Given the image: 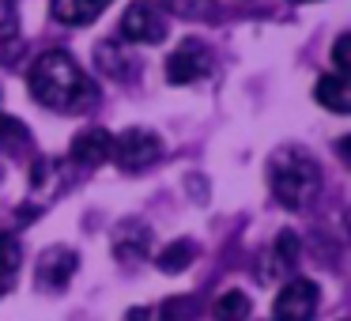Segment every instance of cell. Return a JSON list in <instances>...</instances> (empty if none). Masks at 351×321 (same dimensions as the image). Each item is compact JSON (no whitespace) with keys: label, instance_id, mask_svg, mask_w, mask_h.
Returning <instances> with one entry per match:
<instances>
[{"label":"cell","instance_id":"cell-12","mask_svg":"<svg viewBox=\"0 0 351 321\" xmlns=\"http://www.w3.org/2000/svg\"><path fill=\"white\" fill-rule=\"evenodd\" d=\"M144 4H152L155 12H170L178 19H212L215 16L212 0H144Z\"/></svg>","mask_w":351,"mask_h":321},{"label":"cell","instance_id":"cell-3","mask_svg":"<svg viewBox=\"0 0 351 321\" xmlns=\"http://www.w3.org/2000/svg\"><path fill=\"white\" fill-rule=\"evenodd\" d=\"M110 155L117 159L121 170H144L162 155V144H159V136L147 132V129H129V132H121V136H114V152Z\"/></svg>","mask_w":351,"mask_h":321},{"label":"cell","instance_id":"cell-8","mask_svg":"<svg viewBox=\"0 0 351 321\" xmlns=\"http://www.w3.org/2000/svg\"><path fill=\"white\" fill-rule=\"evenodd\" d=\"M114 0H49V12H53L57 23L64 27H87L110 8Z\"/></svg>","mask_w":351,"mask_h":321},{"label":"cell","instance_id":"cell-11","mask_svg":"<svg viewBox=\"0 0 351 321\" xmlns=\"http://www.w3.org/2000/svg\"><path fill=\"white\" fill-rule=\"evenodd\" d=\"M19 265H23V250H19L16 235H0V298L16 291Z\"/></svg>","mask_w":351,"mask_h":321},{"label":"cell","instance_id":"cell-16","mask_svg":"<svg viewBox=\"0 0 351 321\" xmlns=\"http://www.w3.org/2000/svg\"><path fill=\"white\" fill-rule=\"evenodd\" d=\"M295 257H298V238L291 235V230H280L276 250H272V261H276V265H291Z\"/></svg>","mask_w":351,"mask_h":321},{"label":"cell","instance_id":"cell-5","mask_svg":"<svg viewBox=\"0 0 351 321\" xmlns=\"http://www.w3.org/2000/svg\"><path fill=\"white\" fill-rule=\"evenodd\" d=\"M317 313V283L313 280H287L272 302L276 321H313Z\"/></svg>","mask_w":351,"mask_h":321},{"label":"cell","instance_id":"cell-1","mask_svg":"<svg viewBox=\"0 0 351 321\" xmlns=\"http://www.w3.org/2000/svg\"><path fill=\"white\" fill-rule=\"evenodd\" d=\"M27 87H31L34 102L49 106L57 114H80V110H91L99 91H95V80L80 69V61L64 49H49L27 72Z\"/></svg>","mask_w":351,"mask_h":321},{"label":"cell","instance_id":"cell-6","mask_svg":"<svg viewBox=\"0 0 351 321\" xmlns=\"http://www.w3.org/2000/svg\"><path fill=\"white\" fill-rule=\"evenodd\" d=\"M121 34L136 46H155V42L167 38V19L152 4H129V12L121 19Z\"/></svg>","mask_w":351,"mask_h":321},{"label":"cell","instance_id":"cell-14","mask_svg":"<svg viewBox=\"0 0 351 321\" xmlns=\"http://www.w3.org/2000/svg\"><path fill=\"white\" fill-rule=\"evenodd\" d=\"M193 257H197V250H193V242H170L167 250L159 253V272H167V276H178V272H185V268L193 265Z\"/></svg>","mask_w":351,"mask_h":321},{"label":"cell","instance_id":"cell-18","mask_svg":"<svg viewBox=\"0 0 351 321\" xmlns=\"http://www.w3.org/2000/svg\"><path fill=\"white\" fill-rule=\"evenodd\" d=\"M348 46H351V38H348V34H340V38H336V46H332L336 76H348Z\"/></svg>","mask_w":351,"mask_h":321},{"label":"cell","instance_id":"cell-7","mask_svg":"<svg viewBox=\"0 0 351 321\" xmlns=\"http://www.w3.org/2000/svg\"><path fill=\"white\" fill-rule=\"evenodd\" d=\"M76 268H80V253L69 250V246H53V250H46L38 261V287L64 291L69 280L76 276Z\"/></svg>","mask_w":351,"mask_h":321},{"label":"cell","instance_id":"cell-10","mask_svg":"<svg viewBox=\"0 0 351 321\" xmlns=\"http://www.w3.org/2000/svg\"><path fill=\"white\" fill-rule=\"evenodd\" d=\"M313 99H317L325 110H332V114H348V110H351L348 80L336 76V72H325V76L317 80V87H313Z\"/></svg>","mask_w":351,"mask_h":321},{"label":"cell","instance_id":"cell-4","mask_svg":"<svg viewBox=\"0 0 351 321\" xmlns=\"http://www.w3.org/2000/svg\"><path fill=\"white\" fill-rule=\"evenodd\" d=\"M208 72H212V54H208V46H200V42H193V38H185L182 46L167 57V80L174 87L197 84Z\"/></svg>","mask_w":351,"mask_h":321},{"label":"cell","instance_id":"cell-2","mask_svg":"<svg viewBox=\"0 0 351 321\" xmlns=\"http://www.w3.org/2000/svg\"><path fill=\"white\" fill-rule=\"evenodd\" d=\"M268 185L283 208H306L321 189V170L302 147H280L268 159Z\"/></svg>","mask_w":351,"mask_h":321},{"label":"cell","instance_id":"cell-15","mask_svg":"<svg viewBox=\"0 0 351 321\" xmlns=\"http://www.w3.org/2000/svg\"><path fill=\"white\" fill-rule=\"evenodd\" d=\"M27 140H31L27 125L19 121V117H12V114H4V110H0V147H23Z\"/></svg>","mask_w":351,"mask_h":321},{"label":"cell","instance_id":"cell-13","mask_svg":"<svg viewBox=\"0 0 351 321\" xmlns=\"http://www.w3.org/2000/svg\"><path fill=\"white\" fill-rule=\"evenodd\" d=\"M215 321H245L250 318V295L245 291H223L212 306Z\"/></svg>","mask_w":351,"mask_h":321},{"label":"cell","instance_id":"cell-19","mask_svg":"<svg viewBox=\"0 0 351 321\" xmlns=\"http://www.w3.org/2000/svg\"><path fill=\"white\" fill-rule=\"evenodd\" d=\"M291 4H310V0H291Z\"/></svg>","mask_w":351,"mask_h":321},{"label":"cell","instance_id":"cell-17","mask_svg":"<svg viewBox=\"0 0 351 321\" xmlns=\"http://www.w3.org/2000/svg\"><path fill=\"white\" fill-rule=\"evenodd\" d=\"M19 31V19H16V8H12V0H0V42L16 38Z\"/></svg>","mask_w":351,"mask_h":321},{"label":"cell","instance_id":"cell-9","mask_svg":"<svg viewBox=\"0 0 351 321\" xmlns=\"http://www.w3.org/2000/svg\"><path fill=\"white\" fill-rule=\"evenodd\" d=\"M110 152H114V136H110L106 129H87V132H80V136L72 140V147H69L72 159H76V163H87V167L110 159Z\"/></svg>","mask_w":351,"mask_h":321}]
</instances>
